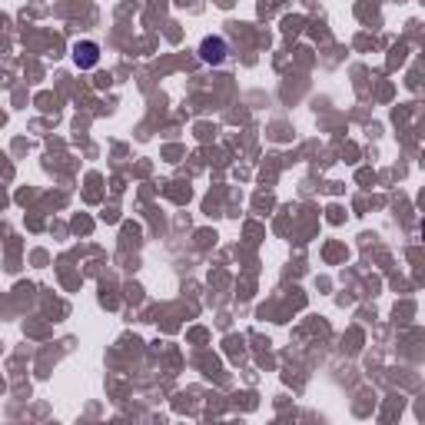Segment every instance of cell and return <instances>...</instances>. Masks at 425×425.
<instances>
[{
	"label": "cell",
	"instance_id": "6da1fadb",
	"mask_svg": "<svg viewBox=\"0 0 425 425\" xmlns=\"http://www.w3.org/2000/svg\"><path fill=\"white\" fill-rule=\"evenodd\" d=\"M74 63L80 70H93L100 63V47L93 40H76L74 43Z\"/></svg>",
	"mask_w": 425,
	"mask_h": 425
},
{
	"label": "cell",
	"instance_id": "7a4b0ae2",
	"mask_svg": "<svg viewBox=\"0 0 425 425\" xmlns=\"http://www.w3.org/2000/svg\"><path fill=\"white\" fill-rule=\"evenodd\" d=\"M200 60L212 63V67H216V63H223L226 60V40L223 37H206L200 43Z\"/></svg>",
	"mask_w": 425,
	"mask_h": 425
}]
</instances>
